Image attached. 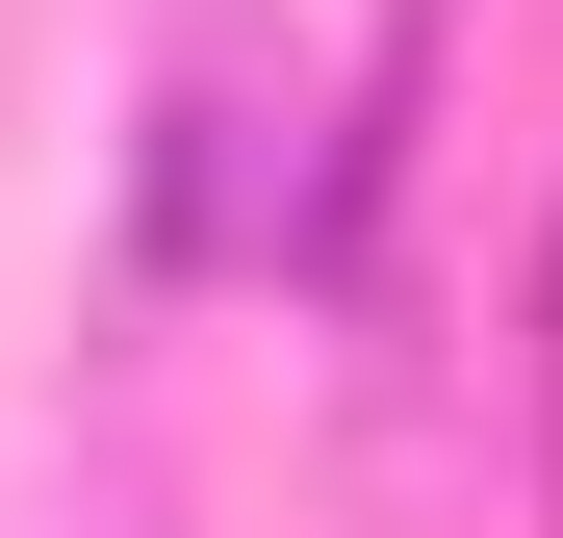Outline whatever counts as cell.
Returning a JSON list of instances; mask_svg holds the SVG:
<instances>
[{
    "label": "cell",
    "mask_w": 563,
    "mask_h": 538,
    "mask_svg": "<svg viewBox=\"0 0 563 538\" xmlns=\"http://www.w3.org/2000/svg\"><path fill=\"white\" fill-rule=\"evenodd\" d=\"M256 129H282V77H256V52H179V154H154V231H179V256H282L308 179H256Z\"/></svg>",
    "instance_id": "6da1fadb"
}]
</instances>
